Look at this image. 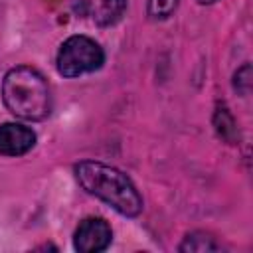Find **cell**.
Listing matches in <instances>:
<instances>
[{
	"instance_id": "obj_1",
	"label": "cell",
	"mask_w": 253,
	"mask_h": 253,
	"mask_svg": "<svg viewBox=\"0 0 253 253\" xmlns=\"http://www.w3.org/2000/svg\"><path fill=\"white\" fill-rule=\"evenodd\" d=\"M73 172L85 192L103 200L119 213L136 217L142 211V196L138 194L132 180L119 168L97 160H83L75 164Z\"/></svg>"
},
{
	"instance_id": "obj_2",
	"label": "cell",
	"mask_w": 253,
	"mask_h": 253,
	"mask_svg": "<svg viewBox=\"0 0 253 253\" xmlns=\"http://www.w3.org/2000/svg\"><path fill=\"white\" fill-rule=\"evenodd\" d=\"M2 99L12 115L26 121H43L51 113L49 85L45 77L30 65H18L6 73Z\"/></svg>"
},
{
	"instance_id": "obj_3",
	"label": "cell",
	"mask_w": 253,
	"mask_h": 253,
	"mask_svg": "<svg viewBox=\"0 0 253 253\" xmlns=\"http://www.w3.org/2000/svg\"><path fill=\"white\" fill-rule=\"evenodd\" d=\"M55 61L57 71L63 77H79L97 71L105 61V53L95 40L87 36H71L61 43Z\"/></svg>"
},
{
	"instance_id": "obj_4",
	"label": "cell",
	"mask_w": 253,
	"mask_h": 253,
	"mask_svg": "<svg viewBox=\"0 0 253 253\" xmlns=\"http://www.w3.org/2000/svg\"><path fill=\"white\" fill-rule=\"evenodd\" d=\"M111 225L103 217H87L75 229L73 245L81 253H99L111 245Z\"/></svg>"
},
{
	"instance_id": "obj_5",
	"label": "cell",
	"mask_w": 253,
	"mask_h": 253,
	"mask_svg": "<svg viewBox=\"0 0 253 253\" xmlns=\"http://www.w3.org/2000/svg\"><path fill=\"white\" fill-rule=\"evenodd\" d=\"M36 144V132L30 126L20 123L0 125V154L4 156H22L32 150Z\"/></svg>"
},
{
	"instance_id": "obj_6",
	"label": "cell",
	"mask_w": 253,
	"mask_h": 253,
	"mask_svg": "<svg viewBox=\"0 0 253 253\" xmlns=\"http://www.w3.org/2000/svg\"><path fill=\"white\" fill-rule=\"evenodd\" d=\"M125 10H126V0H101L95 12V22L101 28L115 26L125 16Z\"/></svg>"
},
{
	"instance_id": "obj_7",
	"label": "cell",
	"mask_w": 253,
	"mask_h": 253,
	"mask_svg": "<svg viewBox=\"0 0 253 253\" xmlns=\"http://www.w3.org/2000/svg\"><path fill=\"white\" fill-rule=\"evenodd\" d=\"M217 249H219V245L215 243V239L210 233H204V231L190 233L184 239V243L180 245V251H198V253H202V251H217Z\"/></svg>"
},
{
	"instance_id": "obj_8",
	"label": "cell",
	"mask_w": 253,
	"mask_h": 253,
	"mask_svg": "<svg viewBox=\"0 0 253 253\" xmlns=\"http://www.w3.org/2000/svg\"><path fill=\"white\" fill-rule=\"evenodd\" d=\"M213 125H215L217 134H219L223 140H227V142H231V144L235 142V136H237L235 121H233V117L229 115V111H227L225 107H221V109H217V111H215Z\"/></svg>"
},
{
	"instance_id": "obj_9",
	"label": "cell",
	"mask_w": 253,
	"mask_h": 253,
	"mask_svg": "<svg viewBox=\"0 0 253 253\" xmlns=\"http://www.w3.org/2000/svg\"><path fill=\"white\" fill-rule=\"evenodd\" d=\"M180 0H148V16L152 20H166L172 16V12L176 10Z\"/></svg>"
},
{
	"instance_id": "obj_10",
	"label": "cell",
	"mask_w": 253,
	"mask_h": 253,
	"mask_svg": "<svg viewBox=\"0 0 253 253\" xmlns=\"http://www.w3.org/2000/svg\"><path fill=\"white\" fill-rule=\"evenodd\" d=\"M233 87L241 93V95H247L249 89H251V65L249 63H243L235 75H233Z\"/></svg>"
},
{
	"instance_id": "obj_11",
	"label": "cell",
	"mask_w": 253,
	"mask_h": 253,
	"mask_svg": "<svg viewBox=\"0 0 253 253\" xmlns=\"http://www.w3.org/2000/svg\"><path fill=\"white\" fill-rule=\"evenodd\" d=\"M200 4H211V2H215V0H198Z\"/></svg>"
}]
</instances>
